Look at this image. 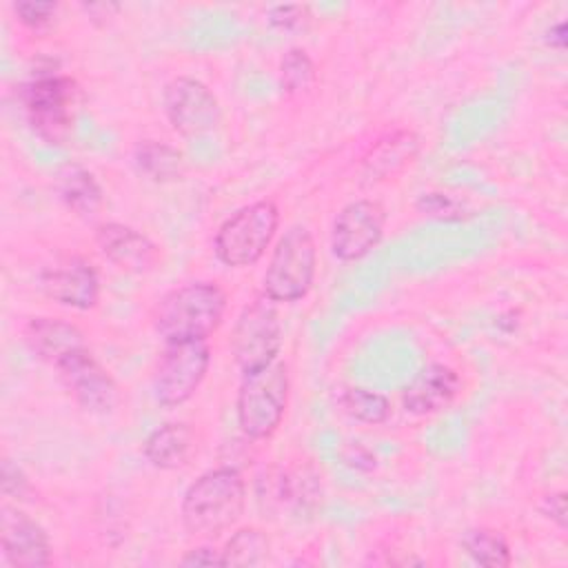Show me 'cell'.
Masks as SVG:
<instances>
[{"instance_id":"obj_24","label":"cell","mask_w":568,"mask_h":568,"mask_svg":"<svg viewBox=\"0 0 568 568\" xmlns=\"http://www.w3.org/2000/svg\"><path fill=\"white\" fill-rule=\"evenodd\" d=\"M313 82H315V64L311 55L300 47H291L280 62L282 91L288 95H300L308 91Z\"/></svg>"},{"instance_id":"obj_15","label":"cell","mask_w":568,"mask_h":568,"mask_svg":"<svg viewBox=\"0 0 568 568\" xmlns=\"http://www.w3.org/2000/svg\"><path fill=\"white\" fill-rule=\"evenodd\" d=\"M462 390V377L446 364L424 366L402 390V402L408 413L433 415L448 408Z\"/></svg>"},{"instance_id":"obj_22","label":"cell","mask_w":568,"mask_h":568,"mask_svg":"<svg viewBox=\"0 0 568 568\" xmlns=\"http://www.w3.org/2000/svg\"><path fill=\"white\" fill-rule=\"evenodd\" d=\"M339 406L348 417H353L362 424H371V426L384 424L390 415L388 397L377 390L364 388V386H351V388L342 390Z\"/></svg>"},{"instance_id":"obj_6","label":"cell","mask_w":568,"mask_h":568,"mask_svg":"<svg viewBox=\"0 0 568 568\" xmlns=\"http://www.w3.org/2000/svg\"><path fill=\"white\" fill-rule=\"evenodd\" d=\"M317 273V246L302 224L291 226L273 248L264 273V295L273 302H297L308 295Z\"/></svg>"},{"instance_id":"obj_32","label":"cell","mask_w":568,"mask_h":568,"mask_svg":"<svg viewBox=\"0 0 568 568\" xmlns=\"http://www.w3.org/2000/svg\"><path fill=\"white\" fill-rule=\"evenodd\" d=\"M548 44L555 49H564L566 47V22H557L550 27L548 31Z\"/></svg>"},{"instance_id":"obj_7","label":"cell","mask_w":568,"mask_h":568,"mask_svg":"<svg viewBox=\"0 0 568 568\" xmlns=\"http://www.w3.org/2000/svg\"><path fill=\"white\" fill-rule=\"evenodd\" d=\"M211 364V346L206 339L164 342L153 371L155 402L173 408L189 402L206 377Z\"/></svg>"},{"instance_id":"obj_17","label":"cell","mask_w":568,"mask_h":568,"mask_svg":"<svg viewBox=\"0 0 568 568\" xmlns=\"http://www.w3.org/2000/svg\"><path fill=\"white\" fill-rule=\"evenodd\" d=\"M195 450V433L184 422H166L144 439V457L160 470L182 468Z\"/></svg>"},{"instance_id":"obj_19","label":"cell","mask_w":568,"mask_h":568,"mask_svg":"<svg viewBox=\"0 0 568 568\" xmlns=\"http://www.w3.org/2000/svg\"><path fill=\"white\" fill-rule=\"evenodd\" d=\"M133 162L142 175H146L153 182H173L180 180L186 162L182 151L166 142L158 140H144L133 151Z\"/></svg>"},{"instance_id":"obj_16","label":"cell","mask_w":568,"mask_h":568,"mask_svg":"<svg viewBox=\"0 0 568 568\" xmlns=\"http://www.w3.org/2000/svg\"><path fill=\"white\" fill-rule=\"evenodd\" d=\"M24 342L36 357L51 366L87 346L80 328L60 317H33L24 326Z\"/></svg>"},{"instance_id":"obj_9","label":"cell","mask_w":568,"mask_h":568,"mask_svg":"<svg viewBox=\"0 0 568 568\" xmlns=\"http://www.w3.org/2000/svg\"><path fill=\"white\" fill-rule=\"evenodd\" d=\"M162 104L169 124L184 138H197L217 129L222 106L217 95L197 78L178 75L166 82Z\"/></svg>"},{"instance_id":"obj_13","label":"cell","mask_w":568,"mask_h":568,"mask_svg":"<svg viewBox=\"0 0 568 568\" xmlns=\"http://www.w3.org/2000/svg\"><path fill=\"white\" fill-rule=\"evenodd\" d=\"M0 544L9 564L18 568H40L51 564V541L47 530L27 513L2 506Z\"/></svg>"},{"instance_id":"obj_27","label":"cell","mask_w":568,"mask_h":568,"mask_svg":"<svg viewBox=\"0 0 568 568\" xmlns=\"http://www.w3.org/2000/svg\"><path fill=\"white\" fill-rule=\"evenodd\" d=\"M29 477L22 473L20 466H16L11 459H2V493L11 499H29L31 495Z\"/></svg>"},{"instance_id":"obj_20","label":"cell","mask_w":568,"mask_h":568,"mask_svg":"<svg viewBox=\"0 0 568 568\" xmlns=\"http://www.w3.org/2000/svg\"><path fill=\"white\" fill-rule=\"evenodd\" d=\"M462 548L466 550V555L481 564V566H493V568H504L510 566L513 555H510V546L506 541V537L499 530L493 528H470L464 532L462 537Z\"/></svg>"},{"instance_id":"obj_10","label":"cell","mask_w":568,"mask_h":568,"mask_svg":"<svg viewBox=\"0 0 568 568\" xmlns=\"http://www.w3.org/2000/svg\"><path fill=\"white\" fill-rule=\"evenodd\" d=\"M53 368L69 395L84 410L106 415L120 404V388L113 375L93 357L89 346L67 355Z\"/></svg>"},{"instance_id":"obj_12","label":"cell","mask_w":568,"mask_h":568,"mask_svg":"<svg viewBox=\"0 0 568 568\" xmlns=\"http://www.w3.org/2000/svg\"><path fill=\"white\" fill-rule=\"evenodd\" d=\"M42 291L58 304L89 311L100 300V277L95 266L82 255H64L40 275Z\"/></svg>"},{"instance_id":"obj_29","label":"cell","mask_w":568,"mask_h":568,"mask_svg":"<svg viewBox=\"0 0 568 568\" xmlns=\"http://www.w3.org/2000/svg\"><path fill=\"white\" fill-rule=\"evenodd\" d=\"M180 564L184 566H224L222 559V550H215L211 546H200V548H191Z\"/></svg>"},{"instance_id":"obj_2","label":"cell","mask_w":568,"mask_h":568,"mask_svg":"<svg viewBox=\"0 0 568 568\" xmlns=\"http://www.w3.org/2000/svg\"><path fill=\"white\" fill-rule=\"evenodd\" d=\"M244 506V477L235 468H213L184 490L180 515L191 535L217 537L240 521Z\"/></svg>"},{"instance_id":"obj_1","label":"cell","mask_w":568,"mask_h":568,"mask_svg":"<svg viewBox=\"0 0 568 568\" xmlns=\"http://www.w3.org/2000/svg\"><path fill=\"white\" fill-rule=\"evenodd\" d=\"M226 304V291L217 282H189L158 300L151 322L164 342L206 339L220 328Z\"/></svg>"},{"instance_id":"obj_11","label":"cell","mask_w":568,"mask_h":568,"mask_svg":"<svg viewBox=\"0 0 568 568\" xmlns=\"http://www.w3.org/2000/svg\"><path fill=\"white\" fill-rule=\"evenodd\" d=\"M386 211L379 202L362 197L353 200L333 220L331 248L342 262L366 257L384 237Z\"/></svg>"},{"instance_id":"obj_14","label":"cell","mask_w":568,"mask_h":568,"mask_svg":"<svg viewBox=\"0 0 568 568\" xmlns=\"http://www.w3.org/2000/svg\"><path fill=\"white\" fill-rule=\"evenodd\" d=\"M95 242L102 255L126 273H146L162 262L160 246L142 231L122 222L100 224L95 229Z\"/></svg>"},{"instance_id":"obj_4","label":"cell","mask_w":568,"mask_h":568,"mask_svg":"<svg viewBox=\"0 0 568 568\" xmlns=\"http://www.w3.org/2000/svg\"><path fill=\"white\" fill-rule=\"evenodd\" d=\"M288 388V368L282 359L244 373L235 399L240 430L251 439H268L284 419Z\"/></svg>"},{"instance_id":"obj_23","label":"cell","mask_w":568,"mask_h":568,"mask_svg":"<svg viewBox=\"0 0 568 568\" xmlns=\"http://www.w3.org/2000/svg\"><path fill=\"white\" fill-rule=\"evenodd\" d=\"M266 555L268 537L255 526L235 530L222 550L224 566H257L266 559Z\"/></svg>"},{"instance_id":"obj_26","label":"cell","mask_w":568,"mask_h":568,"mask_svg":"<svg viewBox=\"0 0 568 568\" xmlns=\"http://www.w3.org/2000/svg\"><path fill=\"white\" fill-rule=\"evenodd\" d=\"M13 13L16 18L31 31H40V29H47L55 13H58V4L55 2H16L13 4Z\"/></svg>"},{"instance_id":"obj_3","label":"cell","mask_w":568,"mask_h":568,"mask_svg":"<svg viewBox=\"0 0 568 568\" xmlns=\"http://www.w3.org/2000/svg\"><path fill=\"white\" fill-rule=\"evenodd\" d=\"M22 109L33 133L49 144H64L82 102L80 84L64 73H42L20 91Z\"/></svg>"},{"instance_id":"obj_8","label":"cell","mask_w":568,"mask_h":568,"mask_svg":"<svg viewBox=\"0 0 568 568\" xmlns=\"http://www.w3.org/2000/svg\"><path fill=\"white\" fill-rule=\"evenodd\" d=\"M277 302L266 295L248 302L233 326L231 353L242 368V373L255 371L260 366L277 359L282 348V320L277 313Z\"/></svg>"},{"instance_id":"obj_31","label":"cell","mask_w":568,"mask_h":568,"mask_svg":"<svg viewBox=\"0 0 568 568\" xmlns=\"http://www.w3.org/2000/svg\"><path fill=\"white\" fill-rule=\"evenodd\" d=\"M342 457H344V464L351 466V468H357V470L375 468V455L371 450H366L364 446H359V444H348L344 448Z\"/></svg>"},{"instance_id":"obj_25","label":"cell","mask_w":568,"mask_h":568,"mask_svg":"<svg viewBox=\"0 0 568 568\" xmlns=\"http://www.w3.org/2000/svg\"><path fill=\"white\" fill-rule=\"evenodd\" d=\"M417 211L437 220H462L466 215V206L464 202H459L457 197L442 193V191H433V193H424L417 200Z\"/></svg>"},{"instance_id":"obj_5","label":"cell","mask_w":568,"mask_h":568,"mask_svg":"<svg viewBox=\"0 0 568 568\" xmlns=\"http://www.w3.org/2000/svg\"><path fill=\"white\" fill-rule=\"evenodd\" d=\"M280 226V209L273 200H257L229 215L213 240L222 264L242 268L262 260Z\"/></svg>"},{"instance_id":"obj_28","label":"cell","mask_w":568,"mask_h":568,"mask_svg":"<svg viewBox=\"0 0 568 568\" xmlns=\"http://www.w3.org/2000/svg\"><path fill=\"white\" fill-rule=\"evenodd\" d=\"M268 22L277 29H300L308 22L306 4H275L268 9Z\"/></svg>"},{"instance_id":"obj_30","label":"cell","mask_w":568,"mask_h":568,"mask_svg":"<svg viewBox=\"0 0 568 568\" xmlns=\"http://www.w3.org/2000/svg\"><path fill=\"white\" fill-rule=\"evenodd\" d=\"M541 513L552 519L559 528H566V493L557 490L544 497L541 501Z\"/></svg>"},{"instance_id":"obj_18","label":"cell","mask_w":568,"mask_h":568,"mask_svg":"<svg viewBox=\"0 0 568 568\" xmlns=\"http://www.w3.org/2000/svg\"><path fill=\"white\" fill-rule=\"evenodd\" d=\"M60 200L82 220H93L104 206V191L95 175L82 164H64L55 175Z\"/></svg>"},{"instance_id":"obj_21","label":"cell","mask_w":568,"mask_h":568,"mask_svg":"<svg viewBox=\"0 0 568 568\" xmlns=\"http://www.w3.org/2000/svg\"><path fill=\"white\" fill-rule=\"evenodd\" d=\"M417 153V138L410 131H397L388 140H384L371 158H366V169L371 175L384 178L397 169H402Z\"/></svg>"}]
</instances>
